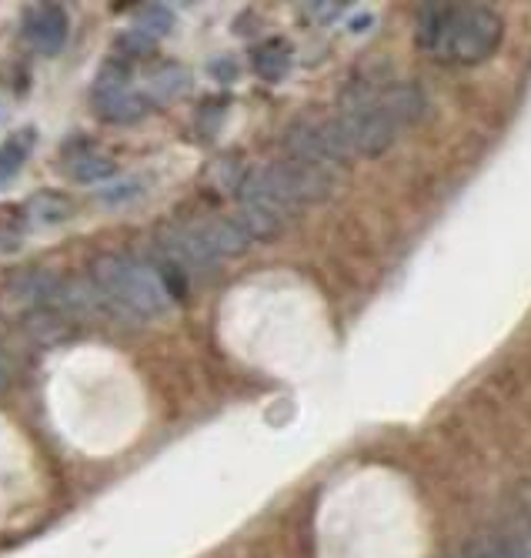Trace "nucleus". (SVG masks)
Segmentation results:
<instances>
[{
	"label": "nucleus",
	"instance_id": "obj_11",
	"mask_svg": "<svg viewBox=\"0 0 531 558\" xmlns=\"http://www.w3.org/2000/svg\"><path fill=\"white\" fill-rule=\"evenodd\" d=\"M171 27H174V14H171V8H165V4H144V8H137V14H134V31L144 34V37H150V40L165 37Z\"/></svg>",
	"mask_w": 531,
	"mask_h": 558
},
{
	"label": "nucleus",
	"instance_id": "obj_13",
	"mask_svg": "<svg viewBox=\"0 0 531 558\" xmlns=\"http://www.w3.org/2000/svg\"><path fill=\"white\" fill-rule=\"evenodd\" d=\"M150 87H154L157 97H174V94L188 90V71L168 64L165 71H157V74L150 77Z\"/></svg>",
	"mask_w": 531,
	"mask_h": 558
},
{
	"label": "nucleus",
	"instance_id": "obj_1",
	"mask_svg": "<svg viewBox=\"0 0 531 558\" xmlns=\"http://www.w3.org/2000/svg\"><path fill=\"white\" fill-rule=\"evenodd\" d=\"M424 90L418 84L361 87L335 118L304 121L291 128V158L314 165H345L354 158H378L398 141L405 128L421 121Z\"/></svg>",
	"mask_w": 531,
	"mask_h": 558
},
{
	"label": "nucleus",
	"instance_id": "obj_3",
	"mask_svg": "<svg viewBox=\"0 0 531 558\" xmlns=\"http://www.w3.org/2000/svg\"><path fill=\"white\" fill-rule=\"evenodd\" d=\"M505 21L488 4H424L414 21V40L442 64L471 68L502 47Z\"/></svg>",
	"mask_w": 531,
	"mask_h": 558
},
{
	"label": "nucleus",
	"instance_id": "obj_14",
	"mask_svg": "<svg viewBox=\"0 0 531 558\" xmlns=\"http://www.w3.org/2000/svg\"><path fill=\"white\" fill-rule=\"evenodd\" d=\"M458 558H518L505 542H495V538H482V542H471Z\"/></svg>",
	"mask_w": 531,
	"mask_h": 558
},
{
	"label": "nucleus",
	"instance_id": "obj_16",
	"mask_svg": "<svg viewBox=\"0 0 531 558\" xmlns=\"http://www.w3.org/2000/svg\"><path fill=\"white\" fill-rule=\"evenodd\" d=\"M215 71H218V74H215L218 81H231V77L238 74V68H234L231 61H218V64H215Z\"/></svg>",
	"mask_w": 531,
	"mask_h": 558
},
{
	"label": "nucleus",
	"instance_id": "obj_12",
	"mask_svg": "<svg viewBox=\"0 0 531 558\" xmlns=\"http://www.w3.org/2000/svg\"><path fill=\"white\" fill-rule=\"evenodd\" d=\"M114 161L111 158H104V155H81L71 161V174L84 184H94V181H108L114 174Z\"/></svg>",
	"mask_w": 531,
	"mask_h": 558
},
{
	"label": "nucleus",
	"instance_id": "obj_10",
	"mask_svg": "<svg viewBox=\"0 0 531 558\" xmlns=\"http://www.w3.org/2000/svg\"><path fill=\"white\" fill-rule=\"evenodd\" d=\"M31 144H34V134H14L0 144V184H8L27 161L31 155Z\"/></svg>",
	"mask_w": 531,
	"mask_h": 558
},
{
	"label": "nucleus",
	"instance_id": "obj_9",
	"mask_svg": "<svg viewBox=\"0 0 531 558\" xmlns=\"http://www.w3.org/2000/svg\"><path fill=\"white\" fill-rule=\"evenodd\" d=\"M71 211H74L71 197L61 191H40L31 197V205H27V215L40 225H58V221L71 218Z\"/></svg>",
	"mask_w": 531,
	"mask_h": 558
},
{
	"label": "nucleus",
	"instance_id": "obj_4",
	"mask_svg": "<svg viewBox=\"0 0 531 558\" xmlns=\"http://www.w3.org/2000/svg\"><path fill=\"white\" fill-rule=\"evenodd\" d=\"M94 288L108 298L114 308L137 315V318H157L168 312L171 294L154 268L121 258V255H104L90 265Z\"/></svg>",
	"mask_w": 531,
	"mask_h": 558
},
{
	"label": "nucleus",
	"instance_id": "obj_8",
	"mask_svg": "<svg viewBox=\"0 0 531 558\" xmlns=\"http://www.w3.org/2000/svg\"><path fill=\"white\" fill-rule=\"evenodd\" d=\"M251 64H254V74L264 77V81H285L294 68V50L288 40H264L254 47V54H251Z\"/></svg>",
	"mask_w": 531,
	"mask_h": 558
},
{
	"label": "nucleus",
	"instance_id": "obj_5",
	"mask_svg": "<svg viewBox=\"0 0 531 558\" xmlns=\"http://www.w3.org/2000/svg\"><path fill=\"white\" fill-rule=\"evenodd\" d=\"M254 238L238 218H201L161 234V244L178 268H210L221 258L241 255Z\"/></svg>",
	"mask_w": 531,
	"mask_h": 558
},
{
	"label": "nucleus",
	"instance_id": "obj_17",
	"mask_svg": "<svg viewBox=\"0 0 531 558\" xmlns=\"http://www.w3.org/2000/svg\"><path fill=\"white\" fill-rule=\"evenodd\" d=\"M528 558H531V551H528Z\"/></svg>",
	"mask_w": 531,
	"mask_h": 558
},
{
	"label": "nucleus",
	"instance_id": "obj_15",
	"mask_svg": "<svg viewBox=\"0 0 531 558\" xmlns=\"http://www.w3.org/2000/svg\"><path fill=\"white\" fill-rule=\"evenodd\" d=\"M124 50H128V54H147V50H150V37H144V34H137V31H131V34H124L121 40H118Z\"/></svg>",
	"mask_w": 531,
	"mask_h": 558
},
{
	"label": "nucleus",
	"instance_id": "obj_7",
	"mask_svg": "<svg viewBox=\"0 0 531 558\" xmlns=\"http://www.w3.org/2000/svg\"><path fill=\"white\" fill-rule=\"evenodd\" d=\"M94 111L104 121L131 124L147 114V97L131 90V84H94Z\"/></svg>",
	"mask_w": 531,
	"mask_h": 558
},
{
	"label": "nucleus",
	"instance_id": "obj_6",
	"mask_svg": "<svg viewBox=\"0 0 531 558\" xmlns=\"http://www.w3.org/2000/svg\"><path fill=\"white\" fill-rule=\"evenodd\" d=\"M68 14L61 4H34L24 11V34L40 54H61L68 44Z\"/></svg>",
	"mask_w": 531,
	"mask_h": 558
},
{
	"label": "nucleus",
	"instance_id": "obj_2",
	"mask_svg": "<svg viewBox=\"0 0 531 558\" xmlns=\"http://www.w3.org/2000/svg\"><path fill=\"white\" fill-rule=\"evenodd\" d=\"M335 181L338 178L331 165H314L301 158L261 165L238 187V221L248 228L251 238H275L291 215L325 201L335 191Z\"/></svg>",
	"mask_w": 531,
	"mask_h": 558
}]
</instances>
